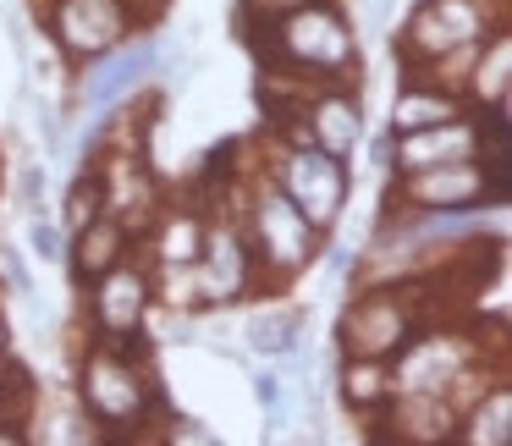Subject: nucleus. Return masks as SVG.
<instances>
[{
  "instance_id": "obj_1",
  "label": "nucleus",
  "mask_w": 512,
  "mask_h": 446,
  "mask_svg": "<svg viewBox=\"0 0 512 446\" xmlns=\"http://www.w3.org/2000/svg\"><path fill=\"white\" fill-rule=\"evenodd\" d=\"M276 56L331 78V72H342L347 61H353V34H347V23L336 12H325V6H292L276 28Z\"/></svg>"
},
{
  "instance_id": "obj_2",
  "label": "nucleus",
  "mask_w": 512,
  "mask_h": 446,
  "mask_svg": "<svg viewBox=\"0 0 512 446\" xmlns=\"http://www.w3.org/2000/svg\"><path fill=\"white\" fill-rule=\"evenodd\" d=\"M281 182H287V199L303 210V221L320 232L342 215L347 204V171L342 155H325V149H298V155L281 166Z\"/></svg>"
},
{
  "instance_id": "obj_3",
  "label": "nucleus",
  "mask_w": 512,
  "mask_h": 446,
  "mask_svg": "<svg viewBox=\"0 0 512 446\" xmlns=\"http://www.w3.org/2000/svg\"><path fill=\"white\" fill-rule=\"evenodd\" d=\"M83 402L100 424H138L144 419V380L127 358L94 353L83 364Z\"/></svg>"
},
{
  "instance_id": "obj_4",
  "label": "nucleus",
  "mask_w": 512,
  "mask_h": 446,
  "mask_svg": "<svg viewBox=\"0 0 512 446\" xmlns=\"http://www.w3.org/2000/svg\"><path fill=\"white\" fill-rule=\"evenodd\" d=\"M127 12L122 0H61L56 6V39L72 56H105L111 45H122Z\"/></svg>"
},
{
  "instance_id": "obj_5",
  "label": "nucleus",
  "mask_w": 512,
  "mask_h": 446,
  "mask_svg": "<svg viewBox=\"0 0 512 446\" xmlns=\"http://www.w3.org/2000/svg\"><path fill=\"white\" fill-rule=\"evenodd\" d=\"M254 221H259V248H265L270 265L298 270L303 259L314 254V226L303 221V210L287 199V193H265L259 210H254Z\"/></svg>"
},
{
  "instance_id": "obj_6",
  "label": "nucleus",
  "mask_w": 512,
  "mask_h": 446,
  "mask_svg": "<svg viewBox=\"0 0 512 446\" xmlns=\"http://www.w3.org/2000/svg\"><path fill=\"white\" fill-rule=\"evenodd\" d=\"M155 61H160V45H155V39L116 45L111 56H100V67L83 78V105H89V111H105V105H116L127 89H138V83L155 72Z\"/></svg>"
},
{
  "instance_id": "obj_7",
  "label": "nucleus",
  "mask_w": 512,
  "mask_h": 446,
  "mask_svg": "<svg viewBox=\"0 0 512 446\" xmlns=\"http://www.w3.org/2000/svg\"><path fill=\"white\" fill-rule=\"evenodd\" d=\"M408 342V309H402L397 292H375L347 314V347L358 358H386Z\"/></svg>"
},
{
  "instance_id": "obj_8",
  "label": "nucleus",
  "mask_w": 512,
  "mask_h": 446,
  "mask_svg": "<svg viewBox=\"0 0 512 446\" xmlns=\"http://www.w3.org/2000/svg\"><path fill=\"white\" fill-rule=\"evenodd\" d=\"M479 28H485V6H479V0H430V6L408 23V39L424 56H446V50L479 39Z\"/></svg>"
},
{
  "instance_id": "obj_9",
  "label": "nucleus",
  "mask_w": 512,
  "mask_h": 446,
  "mask_svg": "<svg viewBox=\"0 0 512 446\" xmlns=\"http://www.w3.org/2000/svg\"><path fill=\"white\" fill-rule=\"evenodd\" d=\"M144 303H149V287L138 270L116 265L100 276V292H94V314H100V325L111 336H133L138 320H144Z\"/></svg>"
},
{
  "instance_id": "obj_10",
  "label": "nucleus",
  "mask_w": 512,
  "mask_h": 446,
  "mask_svg": "<svg viewBox=\"0 0 512 446\" xmlns=\"http://www.w3.org/2000/svg\"><path fill=\"white\" fill-rule=\"evenodd\" d=\"M413 193L430 210H479V199H490V182L468 160H452V166H430V177L413 182Z\"/></svg>"
},
{
  "instance_id": "obj_11",
  "label": "nucleus",
  "mask_w": 512,
  "mask_h": 446,
  "mask_svg": "<svg viewBox=\"0 0 512 446\" xmlns=\"http://www.w3.org/2000/svg\"><path fill=\"white\" fill-rule=\"evenodd\" d=\"M402 166L408 171H430V166H452V160H468L474 155V133L463 122H435V127H419V133L402 138Z\"/></svg>"
},
{
  "instance_id": "obj_12",
  "label": "nucleus",
  "mask_w": 512,
  "mask_h": 446,
  "mask_svg": "<svg viewBox=\"0 0 512 446\" xmlns=\"http://www.w3.org/2000/svg\"><path fill=\"white\" fill-rule=\"evenodd\" d=\"M210 254H204V292L210 298H243V287H248V248H243V237L237 232H215L210 243Z\"/></svg>"
},
{
  "instance_id": "obj_13",
  "label": "nucleus",
  "mask_w": 512,
  "mask_h": 446,
  "mask_svg": "<svg viewBox=\"0 0 512 446\" xmlns=\"http://www.w3.org/2000/svg\"><path fill=\"white\" fill-rule=\"evenodd\" d=\"M309 127H314V138H320L325 155H347V149L358 144V133H364V127H358V105L347 100V94H331V100L314 105Z\"/></svg>"
},
{
  "instance_id": "obj_14",
  "label": "nucleus",
  "mask_w": 512,
  "mask_h": 446,
  "mask_svg": "<svg viewBox=\"0 0 512 446\" xmlns=\"http://www.w3.org/2000/svg\"><path fill=\"white\" fill-rule=\"evenodd\" d=\"M457 375V353L446 342H424L408 353V364H402V386L413 391V397H430V391H441L446 380Z\"/></svg>"
},
{
  "instance_id": "obj_15",
  "label": "nucleus",
  "mask_w": 512,
  "mask_h": 446,
  "mask_svg": "<svg viewBox=\"0 0 512 446\" xmlns=\"http://www.w3.org/2000/svg\"><path fill=\"white\" fill-rule=\"evenodd\" d=\"M298 336H303V314H292V309H270L248 325V347L254 353H292Z\"/></svg>"
},
{
  "instance_id": "obj_16",
  "label": "nucleus",
  "mask_w": 512,
  "mask_h": 446,
  "mask_svg": "<svg viewBox=\"0 0 512 446\" xmlns=\"http://www.w3.org/2000/svg\"><path fill=\"white\" fill-rule=\"evenodd\" d=\"M78 248H83L78 270H83V276H100V270H111L116 254H122V226H111V221H100V215H94V221L83 226Z\"/></svg>"
},
{
  "instance_id": "obj_17",
  "label": "nucleus",
  "mask_w": 512,
  "mask_h": 446,
  "mask_svg": "<svg viewBox=\"0 0 512 446\" xmlns=\"http://www.w3.org/2000/svg\"><path fill=\"white\" fill-rule=\"evenodd\" d=\"M457 105L446 100V94H402L397 100V116H391V127H402V133H419V127H435V122H452Z\"/></svg>"
},
{
  "instance_id": "obj_18",
  "label": "nucleus",
  "mask_w": 512,
  "mask_h": 446,
  "mask_svg": "<svg viewBox=\"0 0 512 446\" xmlns=\"http://www.w3.org/2000/svg\"><path fill=\"white\" fill-rule=\"evenodd\" d=\"M160 254L171 259V265H188L193 254H199V221H177L166 232V248H160Z\"/></svg>"
},
{
  "instance_id": "obj_19",
  "label": "nucleus",
  "mask_w": 512,
  "mask_h": 446,
  "mask_svg": "<svg viewBox=\"0 0 512 446\" xmlns=\"http://www.w3.org/2000/svg\"><path fill=\"white\" fill-rule=\"evenodd\" d=\"M100 199H105L100 182H78V188H72V226H78V232L100 215Z\"/></svg>"
},
{
  "instance_id": "obj_20",
  "label": "nucleus",
  "mask_w": 512,
  "mask_h": 446,
  "mask_svg": "<svg viewBox=\"0 0 512 446\" xmlns=\"http://www.w3.org/2000/svg\"><path fill=\"white\" fill-rule=\"evenodd\" d=\"M28 243H34V254L45 259V265H56V259H61V232L50 221H39V215L28 221Z\"/></svg>"
},
{
  "instance_id": "obj_21",
  "label": "nucleus",
  "mask_w": 512,
  "mask_h": 446,
  "mask_svg": "<svg viewBox=\"0 0 512 446\" xmlns=\"http://www.w3.org/2000/svg\"><path fill=\"white\" fill-rule=\"evenodd\" d=\"M375 397H386L380 369H353V375H347V402H375Z\"/></svg>"
},
{
  "instance_id": "obj_22",
  "label": "nucleus",
  "mask_w": 512,
  "mask_h": 446,
  "mask_svg": "<svg viewBox=\"0 0 512 446\" xmlns=\"http://www.w3.org/2000/svg\"><path fill=\"white\" fill-rule=\"evenodd\" d=\"M17 193H23V204L39 215V204H45V171H39V166H28L23 177H17Z\"/></svg>"
},
{
  "instance_id": "obj_23",
  "label": "nucleus",
  "mask_w": 512,
  "mask_h": 446,
  "mask_svg": "<svg viewBox=\"0 0 512 446\" xmlns=\"http://www.w3.org/2000/svg\"><path fill=\"white\" fill-rule=\"evenodd\" d=\"M254 397H259V408L276 419V413H281V380H276V375H259V380H254Z\"/></svg>"
},
{
  "instance_id": "obj_24",
  "label": "nucleus",
  "mask_w": 512,
  "mask_h": 446,
  "mask_svg": "<svg viewBox=\"0 0 512 446\" xmlns=\"http://www.w3.org/2000/svg\"><path fill=\"white\" fill-rule=\"evenodd\" d=\"M0 259H6V276H12V287H17V292H28V270H23V259H17V254H0Z\"/></svg>"
}]
</instances>
